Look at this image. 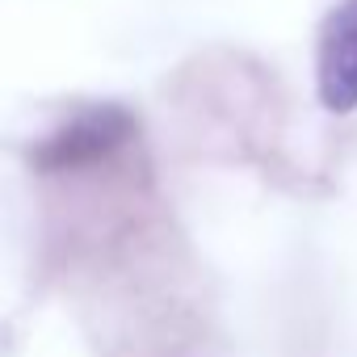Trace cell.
<instances>
[{
  "instance_id": "6da1fadb",
  "label": "cell",
  "mask_w": 357,
  "mask_h": 357,
  "mask_svg": "<svg viewBox=\"0 0 357 357\" xmlns=\"http://www.w3.org/2000/svg\"><path fill=\"white\" fill-rule=\"evenodd\" d=\"M315 93L328 114L357 109V0H340L315 34Z\"/></svg>"
}]
</instances>
